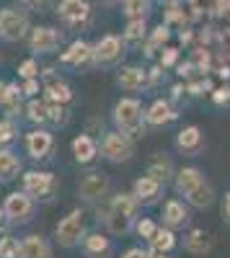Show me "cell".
<instances>
[{"instance_id":"cell-11","label":"cell","mask_w":230,"mask_h":258,"mask_svg":"<svg viewBox=\"0 0 230 258\" xmlns=\"http://www.w3.org/2000/svg\"><path fill=\"white\" fill-rule=\"evenodd\" d=\"M24 147H26V155L31 160H47L49 153L54 150V135H52V129L47 126H34L29 129V132L24 135Z\"/></svg>"},{"instance_id":"cell-21","label":"cell","mask_w":230,"mask_h":258,"mask_svg":"<svg viewBox=\"0 0 230 258\" xmlns=\"http://www.w3.org/2000/svg\"><path fill=\"white\" fill-rule=\"evenodd\" d=\"M70 150H73V158H75L78 165H91L98 158V140L91 137L88 132L86 135H78L70 142Z\"/></svg>"},{"instance_id":"cell-1","label":"cell","mask_w":230,"mask_h":258,"mask_svg":"<svg viewBox=\"0 0 230 258\" xmlns=\"http://www.w3.org/2000/svg\"><path fill=\"white\" fill-rule=\"evenodd\" d=\"M111 121L114 129L124 132L132 142L142 140L145 132H148V121H145V109H142V101L135 96H124L114 103L111 109Z\"/></svg>"},{"instance_id":"cell-57","label":"cell","mask_w":230,"mask_h":258,"mask_svg":"<svg viewBox=\"0 0 230 258\" xmlns=\"http://www.w3.org/2000/svg\"><path fill=\"white\" fill-rule=\"evenodd\" d=\"M160 3H163V0H160Z\"/></svg>"},{"instance_id":"cell-36","label":"cell","mask_w":230,"mask_h":258,"mask_svg":"<svg viewBox=\"0 0 230 258\" xmlns=\"http://www.w3.org/2000/svg\"><path fill=\"white\" fill-rule=\"evenodd\" d=\"M184 0H168V6H165V24H179L181 29L184 26H189L192 21H189V13H184Z\"/></svg>"},{"instance_id":"cell-37","label":"cell","mask_w":230,"mask_h":258,"mask_svg":"<svg viewBox=\"0 0 230 258\" xmlns=\"http://www.w3.org/2000/svg\"><path fill=\"white\" fill-rule=\"evenodd\" d=\"M21 253V240L13 235H0V258H18Z\"/></svg>"},{"instance_id":"cell-49","label":"cell","mask_w":230,"mask_h":258,"mask_svg":"<svg viewBox=\"0 0 230 258\" xmlns=\"http://www.w3.org/2000/svg\"><path fill=\"white\" fill-rule=\"evenodd\" d=\"M148 73H150V85H155V83L160 80V75H163V68H160V64H153Z\"/></svg>"},{"instance_id":"cell-47","label":"cell","mask_w":230,"mask_h":258,"mask_svg":"<svg viewBox=\"0 0 230 258\" xmlns=\"http://www.w3.org/2000/svg\"><path fill=\"white\" fill-rule=\"evenodd\" d=\"M194 39H197V31H194L192 26H184V29L179 31V41H181L184 47H189V44H192Z\"/></svg>"},{"instance_id":"cell-56","label":"cell","mask_w":230,"mask_h":258,"mask_svg":"<svg viewBox=\"0 0 230 258\" xmlns=\"http://www.w3.org/2000/svg\"><path fill=\"white\" fill-rule=\"evenodd\" d=\"M103 6H114V3H119V0H101Z\"/></svg>"},{"instance_id":"cell-10","label":"cell","mask_w":230,"mask_h":258,"mask_svg":"<svg viewBox=\"0 0 230 258\" xmlns=\"http://www.w3.org/2000/svg\"><path fill=\"white\" fill-rule=\"evenodd\" d=\"M62 41H65V31L57 26H34L29 31V49L34 54H54Z\"/></svg>"},{"instance_id":"cell-6","label":"cell","mask_w":230,"mask_h":258,"mask_svg":"<svg viewBox=\"0 0 230 258\" xmlns=\"http://www.w3.org/2000/svg\"><path fill=\"white\" fill-rule=\"evenodd\" d=\"M21 188L36 202H52L57 194V176L49 170H24L21 173Z\"/></svg>"},{"instance_id":"cell-33","label":"cell","mask_w":230,"mask_h":258,"mask_svg":"<svg viewBox=\"0 0 230 258\" xmlns=\"http://www.w3.org/2000/svg\"><path fill=\"white\" fill-rule=\"evenodd\" d=\"M189 59L197 64V70H199V75H202V78L210 75V73H212V68L217 64V57H215L210 49H207V47H194Z\"/></svg>"},{"instance_id":"cell-52","label":"cell","mask_w":230,"mask_h":258,"mask_svg":"<svg viewBox=\"0 0 230 258\" xmlns=\"http://www.w3.org/2000/svg\"><path fill=\"white\" fill-rule=\"evenodd\" d=\"M148 258H168V253L155 250V248H148Z\"/></svg>"},{"instance_id":"cell-34","label":"cell","mask_w":230,"mask_h":258,"mask_svg":"<svg viewBox=\"0 0 230 258\" xmlns=\"http://www.w3.org/2000/svg\"><path fill=\"white\" fill-rule=\"evenodd\" d=\"M122 13L127 21L148 18L153 13V0H122Z\"/></svg>"},{"instance_id":"cell-41","label":"cell","mask_w":230,"mask_h":258,"mask_svg":"<svg viewBox=\"0 0 230 258\" xmlns=\"http://www.w3.org/2000/svg\"><path fill=\"white\" fill-rule=\"evenodd\" d=\"M39 73H41V68H39V62H36L34 57H29V59H24V62L18 64V78H21V80L39 78Z\"/></svg>"},{"instance_id":"cell-30","label":"cell","mask_w":230,"mask_h":258,"mask_svg":"<svg viewBox=\"0 0 230 258\" xmlns=\"http://www.w3.org/2000/svg\"><path fill=\"white\" fill-rule=\"evenodd\" d=\"M135 222L132 217H127V214H119V212H111L106 214V220H103V227H106L109 235H114V238H124V235L135 232Z\"/></svg>"},{"instance_id":"cell-4","label":"cell","mask_w":230,"mask_h":258,"mask_svg":"<svg viewBox=\"0 0 230 258\" xmlns=\"http://www.w3.org/2000/svg\"><path fill=\"white\" fill-rule=\"evenodd\" d=\"M98 155L106 160V163H114V165H122L132 160L135 155V142L119 132V129H109V132H103L101 140H98Z\"/></svg>"},{"instance_id":"cell-7","label":"cell","mask_w":230,"mask_h":258,"mask_svg":"<svg viewBox=\"0 0 230 258\" xmlns=\"http://www.w3.org/2000/svg\"><path fill=\"white\" fill-rule=\"evenodd\" d=\"M31 21H29V13L26 11H18V8H0V39L3 41H24L29 39V31H31Z\"/></svg>"},{"instance_id":"cell-15","label":"cell","mask_w":230,"mask_h":258,"mask_svg":"<svg viewBox=\"0 0 230 258\" xmlns=\"http://www.w3.org/2000/svg\"><path fill=\"white\" fill-rule=\"evenodd\" d=\"M192 222V212L189 207H186L181 199H168L163 204V225L165 227H171V230H184V227H189Z\"/></svg>"},{"instance_id":"cell-2","label":"cell","mask_w":230,"mask_h":258,"mask_svg":"<svg viewBox=\"0 0 230 258\" xmlns=\"http://www.w3.org/2000/svg\"><path fill=\"white\" fill-rule=\"evenodd\" d=\"M86 235H88V230H86V212H83L80 207L70 209L54 227V240H57L60 248H65V250L78 248Z\"/></svg>"},{"instance_id":"cell-9","label":"cell","mask_w":230,"mask_h":258,"mask_svg":"<svg viewBox=\"0 0 230 258\" xmlns=\"http://www.w3.org/2000/svg\"><path fill=\"white\" fill-rule=\"evenodd\" d=\"M60 64L70 70H93L96 59H93V44L86 39H75L68 44L65 52H60Z\"/></svg>"},{"instance_id":"cell-17","label":"cell","mask_w":230,"mask_h":258,"mask_svg":"<svg viewBox=\"0 0 230 258\" xmlns=\"http://www.w3.org/2000/svg\"><path fill=\"white\" fill-rule=\"evenodd\" d=\"M176 119H179L176 106L165 98L153 101L148 109H145V121H148V126H165V124H174Z\"/></svg>"},{"instance_id":"cell-51","label":"cell","mask_w":230,"mask_h":258,"mask_svg":"<svg viewBox=\"0 0 230 258\" xmlns=\"http://www.w3.org/2000/svg\"><path fill=\"white\" fill-rule=\"evenodd\" d=\"M18 3L26 8H39V6H44V0H18Z\"/></svg>"},{"instance_id":"cell-54","label":"cell","mask_w":230,"mask_h":258,"mask_svg":"<svg viewBox=\"0 0 230 258\" xmlns=\"http://www.w3.org/2000/svg\"><path fill=\"white\" fill-rule=\"evenodd\" d=\"M6 88H8V83H6V80H0V106H3V96H6Z\"/></svg>"},{"instance_id":"cell-31","label":"cell","mask_w":230,"mask_h":258,"mask_svg":"<svg viewBox=\"0 0 230 258\" xmlns=\"http://www.w3.org/2000/svg\"><path fill=\"white\" fill-rule=\"evenodd\" d=\"M168 39H171V26H168V24H158V26L148 34L145 44H142L145 57H153L155 52H160L165 44H168Z\"/></svg>"},{"instance_id":"cell-13","label":"cell","mask_w":230,"mask_h":258,"mask_svg":"<svg viewBox=\"0 0 230 258\" xmlns=\"http://www.w3.org/2000/svg\"><path fill=\"white\" fill-rule=\"evenodd\" d=\"M91 3L88 0H60L57 3V16L65 26L70 29H80L91 21Z\"/></svg>"},{"instance_id":"cell-8","label":"cell","mask_w":230,"mask_h":258,"mask_svg":"<svg viewBox=\"0 0 230 258\" xmlns=\"http://www.w3.org/2000/svg\"><path fill=\"white\" fill-rule=\"evenodd\" d=\"M124 54H127V44L117 34H103L98 41H93L96 68H114V64H119L124 59Z\"/></svg>"},{"instance_id":"cell-44","label":"cell","mask_w":230,"mask_h":258,"mask_svg":"<svg viewBox=\"0 0 230 258\" xmlns=\"http://www.w3.org/2000/svg\"><path fill=\"white\" fill-rule=\"evenodd\" d=\"M217 49H220V57L230 59V26L217 31Z\"/></svg>"},{"instance_id":"cell-50","label":"cell","mask_w":230,"mask_h":258,"mask_svg":"<svg viewBox=\"0 0 230 258\" xmlns=\"http://www.w3.org/2000/svg\"><path fill=\"white\" fill-rule=\"evenodd\" d=\"M222 220L230 222V191L225 194V199H222Z\"/></svg>"},{"instance_id":"cell-35","label":"cell","mask_w":230,"mask_h":258,"mask_svg":"<svg viewBox=\"0 0 230 258\" xmlns=\"http://www.w3.org/2000/svg\"><path fill=\"white\" fill-rule=\"evenodd\" d=\"M18 137H21L18 121L11 119V116H3V119H0V147H11Z\"/></svg>"},{"instance_id":"cell-40","label":"cell","mask_w":230,"mask_h":258,"mask_svg":"<svg viewBox=\"0 0 230 258\" xmlns=\"http://www.w3.org/2000/svg\"><path fill=\"white\" fill-rule=\"evenodd\" d=\"M155 230H158V225L150 217H137V222H135V235H137V238L150 240L153 235H155Z\"/></svg>"},{"instance_id":"cell-5","label":"cell","mask_w":230,"mask_h":258,"mask_svg":"<svg viewBox=\"0 0 230 258\" xmlns=\"http://www.w3.org/2000/svg\"><path fill=\"white\" fill-rule=\"evenodd\" d=\"M109 194H111V178L103 170H91L78 183V197L83 204H91V207L103 204L109 202Z\"/></svg>"},{"instance_id":"cell-46","label":"cell","mask_w":230,"mask_h":258,"mask_svg":"<svg viewBox=\"0 0 230 258\" xmlns=\"http://www.w3.org/2000/svg\"><path fill=\"white\" fill-rule=\"evenodd\" d=\"M212 18H222V21H230V0H215V6L210 11Z\"/></svg>"},{"instance_id":"cell-23","label":"cell","mask_w":230,"mask_h":258,"mask_svg":"<svg viewBox=\"0 0 230 258\" xmlns=\"http://www.w3.org/2000/svg\"><path fill=\"white\" fill-rule=\"evenodd\" d=\"M21 173H24L21 158L11 147H0V183H11V181L21 178Z\"/></svg>"},{"instance_id":"cell-32","label":"cell","mask_w":230,"mask_h":258,"mask_svg":"<svg viewBox=\"0 0 230 258\" xmlns=\"http://www.w3.org/2000/svg\"><path fill=\"white\" fill-rule=\"evenodd\" d=\"M148 245H150V248H155V250H163V253H171V250L179 245L176 230L165 227V225H158V230H155L153 238L148 240Z\"/></svg>"},{"instance_id":"cell-55","label":"cell","mask_w":230,"mask_h":258,"mask_svg":"<svg viewBox=\"0 0 230 258\" xmlns=\"http://www.w3.org/2000/svg\"><path fill=\"white\" fill-rule=\"evenodd\" d=\"M3 225H8V222H6V212H3V204H0V227H3Z\"/></svg>"},{"instance_id":"cell-48","label":"cell","mask_w":230,"mask_h":258,"mask_svg":"<svg viewBox=\"0 0 230 258\" xmlns=\"http://www.w3.org/2000/svg\"><path fill=\"white\" fill-rule=\"evenodd\" d=\"M122 258H148V250H142V248H127V250H124L122 253Z\"/></svg>"},{"instance_id":"cell-29","label":"cell","mask_w":230,"mask_h":258,"mask_svg":"<svg viewBox=\"0 0 230 258\" xmlns=\"http://www.w3.org/2000/svg\"><path fill=\"white\" fill-rule=\"evenodd\" d=\"M148 34H150L148 31V18H132V21H127V26H124L122 39L127 47H142Z\"/></svg>"},{"instance_id":"cell-20","label":"cell","mask_w":230,"mask_h":258,"mask_svg":"<svg viewBox=\"0 0 230 258\" xmlns=\"http://www.w3.org/2000/svg\"><path fill=\"white\" fill-rule=\"evenodd\" d=\"M202 181H207V176L202 173V170H199L197 165H186V168H179V170H176V176H174V188H176L179 197L186 199Z\"/></svg>"},{"instance_id":"cell-28","label":"cell","mask_w":230,"mask_h":258,"mask_svg":"<svg viewBox=\"0 0 230 258\" xmlns=\"http://www.w3.org/2000/svg\"><path fill=\"white\" fill-rule=\"evenodd\" d=\"M148 176H153L155 181H160L163 186H168V181H174L176 176V168L171 163L168 155H163V153H155V158L148 163V170H145Z\"/></svg>"},{"instance_id":"cell-27","label":"cell","mask_w":230,"mask_h":258,"mask_svg":"<svg viewBox=\"0 0 230 258\" xmlns=\"http://www.w3.org/2000/svg\"><path fill=\"white\" fill-rule=\"evenodd\" d=\"M24 119L31 126H47L49 124V103L41 98V96L29 98L26 106H24Z\"/></svg>"},{"instance_id":"cell-38","label":"cell","mask_w":230,"mask_h":258,"mask_svg":"<svg viewBox=\"0 0 230 258\" xmlns=\"http://www.w3.org/2000/svg\"><path fill=\"white\" fill-rule=\"evenodd\" d=\"M179 62H181V49H179V47H168V44H165V47L160 49L158 64H160L163 70H171V68H176Z\"/></svg>"},{"instance_id":"cell-18","label":"cell","mask_w":230,"mask_h":258,"mask_svg":"<svg viewBox=\"0 0 230 258\" xmlns=\"http://www.w3.org/2000/svg\"><path fill=\"white\" fill-rule=\"evenodd\" d=\"M80 250L86 258H109L114 250V243L106 232H88L80 243Z\"/></svg>"},{"instance_id":"cell-12","label":"cell","mask_w":230,"mask_h":258,"mask_svg":"<svg viewBox=\"0 0 230 258\" xmlns=\"http://www.w3.org/2000/svg\"><path fill=\"white\" fill-rule=\"evenodd\" d=\"M114 83L127 93H142V91L153 88L150 73L145 68H140V64H122V68L117 70V75H114Z\"/></svg>"},{"instance_id":"cell-25","label":"cell","mask_w":230,"mask_h":258,"mask_svg":"<svg viewBox=\"0 0 230 258\" xmlns=\"http://www.w3.org/2000/svg\"><path fill=\"white\" fill-rule=\"evenodd\" d=\"M184 250L189 253V255H207L212 250V238H210V232H204L199 227L189 230L184 235Z\"/></svg>"},{"instance_id":"cell-22","label":"cell","mask_w":230,"mask_h":258,"mask_svg":"<svg viewBox=\"0 0 230 258\" xmlns=\"http://www.w3.org/2000/svg\"><path fill=\"white\" fill-rule=\"evenodd\" d=\"M41 85H44V88H41V98L49 101V103H65V106H70L73 98H75L70 83H68L65 78H57V80L41 83Z\"/></svg>"},{"instance_id":"cell-42","label":"cell","mask_w":230,"mask_h":258,"mask_svg":"<svg viewBox=\"0 0 230 258\" xmlns=\"http://www.w3.org/2000/svg\"><path fill=\"white\" fill-rule=\"evenodd\" d=\"M41 88H44V85L39 83V78H29V80H21V91H24L26 101H29V98H36V96H41Z\"/></svg>"},{"instance_id":"cell-3","label":"cell","mask_w":230,"mask_h":258,"mask_svg":"<svg viewBox=\"0 0 230 258\" xmlns=\"http://www.w3.org/2000/svg\"><path fill=\"white\" fill-rule=\"evenodd\" d=\"M0 204H3V212H6V222L11 227H21V225H29L34 220L39 202L34 197H29L24 188H18V191L6 194Z\"/></svg>"},{"instance_id":"cell-43","label":"cell","mask_w":230,"mask_h":258,"mask_svg":"<svg viewBox=\"0 0 230 258\" xmlns=\"http://www.w3.org/2000/svg\"><path fill=\"white\" fill-rule=\"evenodd\" d=\"M210 98H212L215 106H230V85H227V83L217 85V88L210 93Z\"/></svg>"},{"instance_id":"cell-19","label":"cell","mask_w":230,"mask_h":258,"mask_svg":"<svg viewBox=\"0 0 230 258\" xmlns=\"http://www.w3.org/2000/svg\"><path fill=\"white\" fill-rule=\"evenodd\" d=\"M18 258H54L52 253V243L39 232H31V235H24L21 238V253Z\"/></svg>"},{"instance_id":"cell-39","label":"cell","mask_w":230,"mask_h":258,"mask_svg":"<svg viewBox=\"0 0 230 258\" xmlns=\"http://www.w3.org/2000/svg\"><path fill=\"white\" fill-rule=\"evenodd\" d=\"M49 103V101H47ZM70 121V111L65 103H49V124L52 126H65Z\"/></svg>"},{"instance_id":"cell-45","label":"cell","mask_w":230,"mask_h":258,"mask_svg":"<svg viewBox=\"0 0 230 258\" xmlns=\"http://www.w3.org/2000/svg\"><path fill=\"white\" fill-rule=\"evenodd\" d=\"M197 73H199V70H197V64H194L192 59H186V62H179V64H176V75H179L181 80H192Z\"/></svg>"},{"instance_id":"cell-16","label":"cell","mask_w":230,"mask_h":258,"mask_svg":"<svg viewBox=\"0 0 230 258\" xmlns=\"http://www.w3.org/2000/svg\"><path fill=\"white\" fill-rule=\"evenodd\" d=\"M163 183L160 181H155L153 176H140V178H135V183H132V194L137 197V202L142 204V207H150V204H155V202H160V197H163Z\"/></svg>"},{"instance_id":"cell-53","label":"cell","mask_w":230,"mask_h":258,"mask_svg":"<svg viewBox=\"0 0 230 258\" xmlns=\"http://www.w3.org/2000/svg\"><path fill=\"white\" fill-rule=\"evenodd\" d=\"M186 88H184V85L179 83V85H174V88H171V93H174V98H181V93H184Z\"/></svg>"},{"instance_id":"cell-26","label":"cell","mask_w":230,"mask_h":258,"mask_svg":"<svg viewBox=\"0 0 230 258\" xmlns=\"http://www.w3.org/2000/svg\"><path fill=\"white\" fill-rule=\"evenodd\" d=\"M140 202H137V197L132 191H119V194H114V197H109V209L111 212H119V214H127V217H132V220H137L140 217Z\"/></svg>"},{"instance_id":"cell-24","label":"cell","mask_w":230,"mask_h":258,"mask_svg":"<svg viewBox=\"0 0 230 258\" xmlns=\"http://www.w3.org/2000/svg\"><path fill=\"white\" fill-rule=\"evenodd\" d=\"M24 106H26V96L24 91H21V85L18 83H8V88H6V96H3V116H11V119H18V116H24Z\"/></svg>"},{"instance_id":"cell-14","label":"cell","mask_w":230,"mask_h":258,"mask_svg":"<svg viewBox=\"0 0 230 258\" xmlns=\"http://www.w3.org/2000/svg\"><path fill=\"white\" fill-rule=\"evenodd\" d=\"M204 135H202V129L197 124H189V126H184L181 132L176 135V150L181 155L186 158H197L204 153Z\"/></svg>"}]
</instances>
